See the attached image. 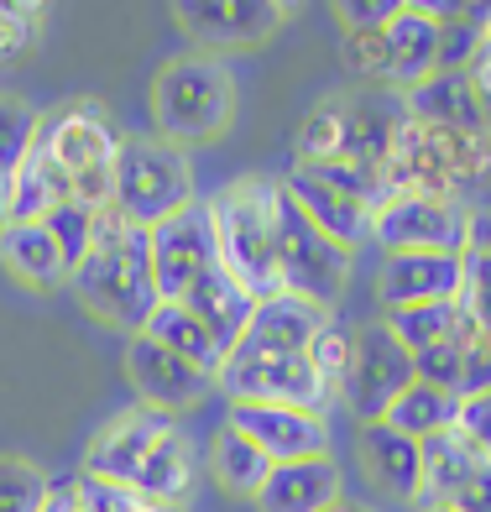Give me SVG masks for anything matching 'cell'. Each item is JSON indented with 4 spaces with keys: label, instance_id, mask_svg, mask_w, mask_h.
Masks as SVG:
<instances>
[{
    "label": "cell",
    "instance_id": "40",
    "mask_svg": "<svg viewBox=\"0 0 491 512\" xmlns=\"http://www.w3.org/2000/svg\"><path fill=\"white\" fill-rule=\"evenodd\" d=\"M465 74H471V89L481 95V105H486V121H491V48H481V58L465 68Z\"/></svg>",
    "mask_w": 491,
    "mask_h": 512
},
{
    "label": "cell",
    "instance_id": "2",
    "mask_svg": "<svg viewBox=\"0 0 491 512\" xmlns=\"http://www.w3.org/2000/svg\"><path fill=\"white\" fill-rule=\"evenodd\" d=\"M84 471L126 486V492L147 497V502L178 507V497L189 492V481H194V450L168 413L131 408V413L110 418L100 429V439L84 455Z\"/></svg>",
    "mask_w": 491,
    "mask_h": 512
},
{
    "label": "cell",
    "instance_id": "14",
    "mask_svg": "<svg viewBox=\"0 0 491 512\" xmlns=\"http://www.w3.org/2000/svg\"><path fill=\"white\" fill-rule=\"evenodd\" d=\"M178 27L204 48H246V42H267L288 21V6L277 0H183L173 6Z\"/></svg>",
    "mask_w": 491,
    "mask_h": 512
},
{
    "label": "cell",
    "instance_id": "25",
    "mask_svg": "<svg viewBox=\"0 0 491 512\" xmlns=\"http://www.w3.org/2000/svg\"><path fill=\"white\" fill-rule=\"evenodd\" d=\"M481 471H486V460H481V450L471 445V439L460 434V424L434 434V439H424V492L460 497Z\"/></svg>",
    "mask_w": 491,
    "mask_h": 512
},
{
    "label": "cell",
    "instance_id": "42",
    "mask_svg": "<svg viewBox=\"0 0 491 512\" xmlns=\"http://www.w3.org/2000/svg\"><path fill=\"white\" fill-rule=\"evenodd\" d=\"M465 251H486L491 256V204L471 209V241H465Z\"/></svg>",
    "mask_w": 491,
    "mask_h": 512
},
{
    "label": "cell",
    "instance_id": "16",
    "mask_svg": "<svg viewBox=\"0 0 491 512\" xmlns=\"http://www.w3.org/2000/svg\"><path fill=\"white\" fill-rule=\"evenodd\" d=\"M283 189L298 199V209H303V215H309L335 246L356 251V246L371 236V220H377V209L361 204V199H350L345 189H335V183H324L319 173H309V168H288Z\"/></svg>",
    "mask_w": 491,
    "mask_h": 512
},
{
    "label": "cell",
    "instance_id": "17",
    "mask_svg": "<svg viewBox=\"0 0 491 512\" xmlns=\"http://www.w3.org/2000/svg\"><path fill=\"white\" fill-rule=\"evenodd\" d=\"M408 121L429 131H455V136H491L486 105L471 89V74H434L418 89H408Z\"/></svg>",
    "mask_w": 491,
    "mask_h": 512
},
{
    "label": "cell",
    "instance_id": "7",
    "mask_svg": "<svg viewBox=\"0 0 491 512\" xmlns=\"http://www.w3.org/2000/svg\"><path fill=\"white\" fill-rule=\"evenodd\" d=\"M277 277H283V293L303 298L314 309H335V298L345 293V277H350V251L335 246L303 215L298 199L283 189V178H277Z\"/></svg>",
    "mask_w": 491,
    "mask_h": 512
},
{
    "label": "cell",
    "instance_id": "43",
    "mask_svg": "<svg viewBox=\"0 0 491 512\" xmlns=\"http://www.w3.org/2000/svg\"><path fill=\"white\" fill-rule=\"evenodd\" d=\"M418 512H465V502H460V497H434V492H424V497H418Z\"/></svg>",
    "mask_w": 491,
    "mask_h": 512
},
{
    "label": "cell",
    "instance_id": "19",
    "mask_svg": "<svg viewBox=\"0 0 491 512\" xmlns=\"http://www.w3.org/2000/svg\"><path fill=\"white\" fill-rule=\"evenodd\" d=\"M387 58H392V84L418 89L439 74V11L434 6H397L387 21Z\"/></svg>",
    "mask_w": 491,
    "mask_h": 512
},
{
    "label": "cell",
    "instance_id": "12",
    "mask_svg": "<svg viewBox=\"0 0 491 512\" xmlns=\"http://www.w3.org/2000/svg\"><path fill=\"white\" fill-rule=\"evenodd\" d=\"M37 147L68 173V183H79L84 173L115 168V147H121V136L110 131L105 110L95 100H79V105H63L53 115H42Z\"/></svg>",
    "mask_w": 491,
    "mask_h": 512
},
{
    "label": "cell",
    "instance_id": "22",
    "mask_svg": "<svg viewBox=\"0 0 491 512\" xmlns=\"http://www.w3.org/2000/svg\"><path fill=\"white\" fill-rule=\"evenodd\" d=\"M0 262H6V272L16 277L21 288H37V293L68 283L63 251L53 246V236H48L37 220H32V225H6V230H0Z\"/></svg>",
    "mask_w": 491,
    "mask_h": 512
},
{
    "label": "cell",
    "instance_id": "38",
    "mask_svg": "<svg viewBox=\"0 0 491 512\" xmlns=\"http://www.w3.org/2000/svg\"><path fill=\"white\" fill-rule=\"evenodd\" d=\"M397 6H403V0H345V6H335V16H340L345 32H382L397 16Z\"/></svg>",
    "mask_w": 491,
    "mask_h": 512
},
{
    "label": "cell",
    "instance_id": "24",
    "mask_svg": "<svg viewBox=\"0 0 491 512\" xmlns=\"http://www.w3.org/2000/svg\"><path fill=\"white\" fill-rule=\"evenodd\" d=\"M11 189H16V199H11V225H32V220L48 215L53 204L74 199V183H68V173H63L37 142H32L27 157H21V168L11 173Z\"/></svg>",
    "mask_w": 491,
    "mask_h": 512
},
{
    "label": "cell",
    "instance_id": "6",
    "mask_svg": "<svg viewBox=\"0 0 491 512\" xmlns=\"http://www.w3.org/2000/svg\"><path fill=\"white\" fill-rule=\"evenodd\" d=\"M194 204V173L183 147L162 136H121L115 147V215L136 230H157Z\"/></svg>",
    "mask_w": 491,
    "mask_h": 512
},
{
    "label": "cell",
    "instance_id": "18",
    "mask_svg": "<svg viewBox=\"0 0 491 512\" xmlns=\"http://www.w3.org/2000/svg\"><path fill=\"white\" fill-rule=\"evenodd\" d=\"M178 304H189V309H194V319L204 324L209 335H215V345H220L225 356L236 351L241 335L251 330V319H256V298H251L225 267H209L199 283L178 298Z\"/></svg>",
    "mask_w": 491,
    "mask_h": 512
},
{
    "label": "cell",
    "instance_id": "15",
    "mask_svg": "<svg viewBox=\"0 0 491 512\" xmlns=\"http://www.w3.org/2000/svg\"><path fill=\"white\" fill-rule=\"evenodd\" d=\"M465 283V256H439V251H403L382 262V304L392 309H418V304H455Z\"/></svg>",
    "mask_w": 491,
    "mask_h": 512
},
{
    "label": "cell",
    "instance_id": "3",
    "mask_svg": "<svg viewBox=\"0 0 491 512\" xmlns=\"http://www.w3.org/2000/svg\"><path fill=\"white\" fill-rule=\"evenodd\" d=\"M74 298L95 314L100 324L121 330L126 340L147 330V319L157 314V283H152V251H147V230L126 225L115 209H100V230L89 256L68 277Z\"/></svg>",
    "mask_w": 491,
    "mask_h": 512
},
{
    "label": "cell",
    "instance_id": "32",
    "mask_svg": "<svg viewBox=\"0 0 491 512\" xmlns=\"http://www.w3.org/2000/svg\"><path fill=\"white\" fill-rule=\"evenodd\" d=\"M350 351H356V330H345L340 319H330V324H324V330L314 335L309 366H314V377L324 382V398H340L345 371H350Z\"/></svg>",
    "mask_w": 491,
    "mask_h": 512
},
{
    "label": "cell",
    "instance_id": "37",
    "mask_svg": "<svg viewBox=\"0 0 491 512\" xmlns=\"http://www.w3.org/2000/svg\"><path fill=\"white\" fill-rule=\"evenodd\" d=\"M42 6H0V58H11L21 53L27 42L42 32Z\"/></svg>",
    "mask_w": 491,
    "mask_h": 512
},
{
    "label": "cell",
    "instance_id": "35",
    "mask_svg": "<svg viewBox=\"0 0 491 512\" xmlns=\"http://www.w3.org/2000/svg\"><path fill=\"white\" fill-rule=\"evenodd\" d=\"M460 309L476 330L491 340V256L465 251V283H460Z\"/></svg>",
    "mask_w": 491,
    "mask_h": 512
},
{
    "label": "cell",
    "instance_id": "36",
    "mask_svg": "<svg viewBox=\"0 0 491 512\" xmlns=\"http://www.w3.org/2000/svg\"><path fill=\"white\" fill-rule=\"evenodd\" d=\"M345 63L366 79H387L392 58H387V27L382 32H345Z\"/></svg>",
    "mask_w": 491,
    "mask_h": 512
},
{
    "label": "cell",
    "instance_id": "33",
    "mask_svg": "<svg viewBox=\"0 0 491 512\" xmlns=\"http://www.w3.org/2000/svg\"><path fill=\"white\" fill-rule=\"evenodd\" d=\"M53 481L21 455H0V512H42Z\"/></svg>",
    "mask_w": 491,
    "mask_h": 512
},
{
    "label": "cell",
    "instance_id": "28",
    "mask_svg": "<svg viewBox=\"0 0 491 512\" xmlns=\"http://www.w3.org/2000/svg\"><path fill=\"white\" fill-rule=\"evenodd\" d=\"M350 157V100H324L298 131L293 168H330Z\"/></svg>",
    "mask_w": 491,
    "mask_h": 512
},
{
    "label": "cell",
    "instance_id": "10",
    "mask_svg": "<svg viewBox=\"0 0 491 512\" xmlns=\"http://www.w3.org/2000/svg\"><path fill=\"white\" fill-rule=\"evenodd\" d=\"M147 251H152V283L162 304H178L209 267H220L215 251V225H209V204L194 199L189 209H178L173 220H162L147 230Z\"/></svg>",
    "mask_w": 491,
    "mask_h": 512
},
{
    "label": "cell",
    "instance_id": "5",
    "mask_svg": "<svg viewBox=\"0 0 491 512\" xmlns=\"http://www.w3.org/2000/svg\"><path fill=\"white\" fill-rule=\"evenodd\" d=\"M147 105H152V121L162 142H209L230 126V105H236V89H230V74L220 58L209 53H183L168 58L152 74L147 89Z\"/></svg>",
    "mask_w": 491,
    "mask_h": 512
},
{
    "label": "cell",
    "instance_id": "27",
    "mask_svg": "<svg viewBox=\"0 0 491 512\" xmlns=\"http://www.w3.org/2000/svg\"><path fill=\"white\" fill-rule=\"evenodd\" d=\"M267 471H272V460L256 450L246 434H236L230 424L215 434V445H209V476H215L230 497H251V502H256Z\"/></svg>",
    "mask_w": 491,
    "mask_h": 512
},
{
    "label": "cell",
    "instance_id": "21",
    "mask_svg": "<svg viewBox=\"0 0 491 512\" xmlns=\"http://www.w3.org/2000/svg\"><path fill=\"white\" fill-rule=\"evenodd\" d=\"M361 465L371 486H382L392 497L418 502L424 497V445L408 434H397L392 424H366L361 429Z\"/></svg>",
    "mask_w": 491,
    "mask_h": 512
},
{
    "label": "cell",
    "instance_id": "30",
    "mask_svg": "<svg viewBox=\"0 0 491 512\" xmlns=\"http://www.w3.org/2000/svg\"><path fill=\"white\" fill-rule=\"evenodd\" d=\"M131 507H136V492L79 471V476H68V481H53L48 507H42V512H131Z\"/></svg>",
    "mask_w": 491,
    "mask_h": 512
},
{
    "label": "cell",
    "instance_id": "26",
    "mask_svg": "<svg viewBox=\"0 0 491 512\" xmlns=\"http://www.w3.org/2000/svg\"><path fill=\"white\" fill-rule=\"evenodd\" d=\"M460 403H465V398H455V392L429 387V382L413 377V387L387 408L382 424H392L397 434H408V439H418V445H424V439H434V434H444V429L460 424Z\"/></svg>",
    "mask_w": 491,
    "mask_h": 512
},
{
    "label": "cell",
    "instance_id": "1",
    "mask_svg": "<svg viewBox=\"0 0 491 512\" xmlns=\"http://www.w3.org/2000/svg\"><path fill=\"white\" fill-rule=\"evenodd\" d=\"M330 319H335L330 309H314L293 293L256 304L251 330L225 356L220 371V387L230 392V403H288V408L324 413L330 398H324V382L309 366V345Z\"/></svg>",
    "mask_w": 491,
    "mask_h": 512
},
{
    "label": "cell",
    "instance_id": "41",
    "mask_svg": "<svg viewBox=\"0 0 491 512\" xmlns=\"http://www.w3.org/2000/svg\"><path fill=\"white\" fill-rule=\"evenodd\" d=\"M460 502H465V512H491V465H486V471H481L471 486H465Z\"/></svg>",
    "mask_w": 491,
    "mask_h": 512
},
{
    "label": "cell",
    "instance_id": "29",
    "mask_svg": "<svg viewBox=\"0 0 491 512\" xmlns=\"http://www.w3.org/2000/svg\"><path fill=\"white\" fill-rule=\"evenodd\" d=\"M387 330L403 340V351H434V345L455 340L460 335V298L455 304H418V309H392L387 314Z\"/></svg>",
    "mask_w": 491,
    "mask_h": 512
},
{
    "label": "cell",
    "instance_id": "23",
    "mask_svg": "<svg viewBox=\"0 0 491 512\" xmlns=\"http://www.w3.org/2000/svg\"><path fill=\"white\" fill-rule=\"evenodd\" d=\"M142 335H152L162 351H173V356H183L189 366H199L204 377H215L220 382V371H225V351L215 345V335L204 330V324L194 319V309L189 304H157V314L147 319V330Z\"/></svg>",
    "mask_w": 491,
    "mask_h": 512
},
{
    "label": "cell",
    "instance_id": "8",
    "mask_svg": "<svg viewBox=\"0 0 491 512\" xmlns=\"http://www.w3.org/2000/svg\"><path fill=\"white\" fill-rule=\"evenodd\" d=\"M377 246L387 256L403 251H439V256H465L471 241V209L460 199H429V194H387L377 220H371Z\"/></svg>",
    "mask_w": 491,
    "mask_h": 512
},
{
    "label": "cell",
    "instance_id": "46",
    "mask_svg": "<svg viewBox=\"0 0 491 512\" xmlns=\"http://www.w3.org/2000/svg\"><path fill=\"white\" fill-rule=\"evenodd\" d=\"M330 512H371V507H366V502H345V497H340V502H335Z\"/></svg>",
    "mask_w": 491,
    "mask_h": 512
},
{
    "label": "cell",
    "instance_id": "13",
    "mask_svg": "<svg viewBox=\"0 0 491 512\" xmlns=\"http://www.w3.org/2000/svg\"><path fill=\"white\" fill-rule=\"evenodd\" d=\"M126 382L136 387V398H142L152 413H183L204 403V392L215 387V377H204L199 366H189L183 356L162 351L152 335H131L126 340Z\"/></svg>",
    "mask_w": 491,
    "mask_h": 512
},
{
    "label": "cell",
    "instance_id": "44",
    "mask_svg": "<svg viewBox=\"0 0 491 512\" xmlns=\"http://www.w3.org/2000/svg\"><path fill=\"white\" fill-rule=\"evenodd\" d=\"M11 199H16V189H11V173H0V230L11 225Z\"/></svg>",
    "mask_w": 491,
    "mask_h": 512
},
{
    "label": "cell",
    "instance_id": "9",
    "mask_svg": "<svg viewBox=\"0 0 491 512\" xmlns=\"http://www.w3.org/2000/svg\"><path fill=\"white\" fill-rule=\"evenodd\" d=\"M413 387V356L403 351L382 324H361L356 330V351H350V371H345V387H340V403L361 418V424H382L387 408Z\"/></svg>",
    "mask_w": 491,
    "mask_h": 512
},
{
    "label": "cell",
    "instance_id": "31",
    "mask_svg": "<svg viewBox=\"0 0 491 512\" xmlns=\"http://www.w3.org/2000/svg\"><path fill=\"white\" fill-rule=\"evenodd\" d=\"M37 225L53 236V246L63 251V262H68V277H74V267L89 256V246H95L100 209H89V204H79V199H63V204H53Z\"/></svg>",
    "mask_w": 491,
    "mask_h": 512
},
{
    "label": "cell",
    "instance_id": "20",
    "mask_svg": "<svg viewBox=\"0 0 491 512\" xmlns=\"http://www.w3.org/2000/svg\"><path fill=\"white\" fill-rule=\"evenodd\" d=\"M335 502H340V471L330 455L272 465L262 492H256V507L262 512H330Z\"/></svg>",
    "mask_w": 491,
    "mask_h": 512
},
{
    "label": "cell",
    "instance_id": "11",
    "mask_svg": "<svg viewBox=\"0 0 491 512\" xmlns=\"http://www.w3.org/2000/svg\"><path fill=\"white\" fill-rule=\"evenodd\" d=\"M236 434H246L272 465L293 460H319L330 455V418L314 408H288V403H236L225 418Z\"/></svg>",
    "mask_w": 491,
    "mask_h": 512
},
{
    "label": "cell",
    "instance_id": "39",
    "mask_svg": "<svg viewBox=\"0 0 491 512\" xmlns=\"http://www.w3.org/2000/svg\"><path fill=\"white\" fill-rule=\"evenodd\" d=\"M460 434L481 450V460L491 465V392H476V398L460 403Z\"/></svg>",
    "mask_w": 491,
    "mask_h": 512
},
{
    "label": "cell",
    "instance_id": "4",
    "mask_svg": "<svg viewBox=\"0 0 491 512\" xmlns=\"http://www.w3.org/2000/svg\"><path fill=\"white\" fill-rule=\"evenodd\" d=\"M209 225H215L220 267L267 304L283 293L277 277V178H236L220 194H209Z\"/></svg>",
    "mask_w": 491,
    "mask_h": 512
},
{
    "label": "cell",
    "instance_id": "45",
    "mask_svg": "<svg viewBox=\"0 0 491 512\" xmlns=\"http://www.w3.org/2000/svg\"><path fill=\"white\" fill-rule=\"evenodd\" d=\"M131 512H178V507H162V502H147V497H136Z\"/></svg>",
    "mask_w": 491,
    "mask_h": 512
},
{
    "label": "cell",
    "instance_id": "34",
    "mask_svg": "<svg viewBox=\"0 0 491 512\" xmlns=\"http://www.w3.org/2000/svg\"><path fill=\"white\" fill-rule=\"evenodd\" d=\"M37 126H42V115H32L21 100L0 95V173L21 168V157H27L32 142H37Z\"/></svg>",
    "mask_w": 491,
    "mask_h": 512
}]
</instances>
